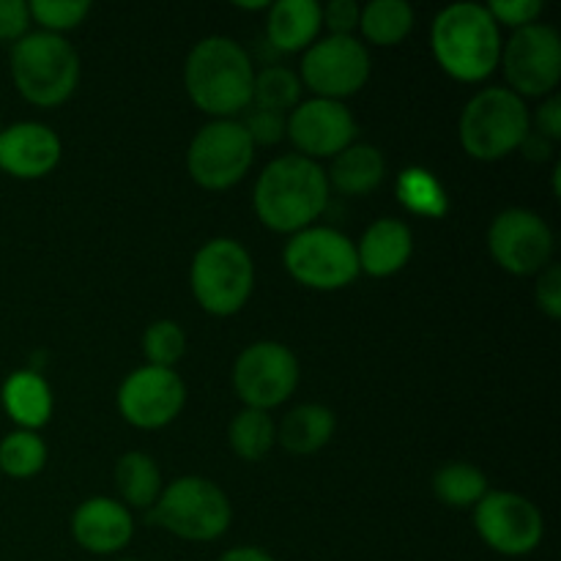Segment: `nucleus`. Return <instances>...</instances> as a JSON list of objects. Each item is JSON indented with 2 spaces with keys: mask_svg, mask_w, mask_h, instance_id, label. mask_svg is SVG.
<instances>
[{
  "mask_svg": "<svg viewBox=\"0 0 561 561\" xmlns=\"http://www.w3.org/2000/svg\"><path fill=\"white\" fill-rule=\"evenodd\" d=\"M11 80L25 102L58 107L80 82V55L58 33H27L11 47Z\"/></svg>",
  "mask_w": 561,
  "mask_h": 561,
  "instance_id": "nucleus-4",
  "label": "nucleus"
},
{
  "mask_svg": "<svg viewBox=\"0 0 561 561\" xmlns=\"http://www.w3.org/2000/svg\"><path fill=\"white\" fill-rule=\"evenodd\" d=\"M359 31L376 47H394L414 31V9L405 0H373L362 9Z\"/></svg>",
  "mask_w": 561,
  "mask_h": 561,
  "instance_id": "nucleus-26",
  "label": "nucleus"
},
{
  "mask_svg": "<svg viewBox=\"0 0 561 561\" xmlns=\"http://www.w3.org/2000/svg\"><path fill=\"white\" fill-rule=\"evenodd\" d=\"M142 354H146L148 365L151 367H164V370H173L186 354V334L170 318L162 321H153L151 327L142 334Z\"/></svg>",
  "mask_w": 561,
  "mask_h": 561,
  "instance_id": "nucleus-31",
  "label": "nucleus"
},
{
  "mask_svg": "<svg viewBox=\"0 0 561 561\" xmlns=\"http://www.w3.org/2000/svg\"><path fill=\"white\" fill-rule=\"evenodd\" d=\"M535 126L537 135H542L546 140H561V99L557 93H551V96L540 104V110L535 113Z\"/></svg>",
  "mask_w": 561,
  "mask_h": 561,
  "instance_id": "nucleus-38",
  "label": "nucleus"
},
{
  "mask_svg": "<svg viewBox=\"0 0 561 561\" xmlns=\"http://www.w3.org/2000/svg\"><path fill=\"white\" fill-rule=\"evenodd\" d=\"M31 22L25 0H0V42H20L27 36Z\"/></svg>",
  "mask_w": 561,
  "mask_h": 561,
  "instance_id": "nucleus-37",
  "label": "nucleus"
},
{
  "mask_svg": "<svg viewBox=\"0 0 561 561\" xmlns=\"http://www.w3.org/2000/svg\"><path fill=\"white\" fill-rule=\"evenodd\" d=\"M0 129H3V124H0Z\"/></svg>",
  "mask_w": 561,
  "mask_h": 561,
  "instance_id": "nucleus-42",
  "label": "nucleus"
},
{
  "mask_svg": "<svg viewBox=\"0 0 561 561\" xmlns=\"http://www.w3.org/2000/svg\"><path fill=\"white\" fill-rule=\"evenodd\" d=\"M290 277L310 290H340L359 277L356 244L334 228L299 230L283 250Z\"/></svg>",
  "mask_w": 561,
  "mask_h": 561,
  "instance_id": "nucleus-8",
  "label": "nucleus"
},
{
  "mask_svg": "<svg viewBox=\"0 0 561 561\" xmlns=\"http://www.w3.org/2000/svg\"><path fill=\"white\" fill-rule=\"evenodd\" d=\"M27 9H31V20H36L42 31L58 33V36L82 25L85 16L91 14L88 0H33L27 3Z\"/></svg>",
  "mask_w": 561,
  "mask_h": 561,
  "instance_id": "nucleus-32",
  "label": "nucleus"
},
{
  "mask_svg": "<svg viewBox=\"0 0 561 561\" xmlns=\"http://www.w3.org/2000/svg\"><path fill=\"white\" fill-rule=\"evenodd\" d=\"M60 137L38 121H20L0 129V170L14 179L33 181L53 173L60 162Z\"/></svg>",
  "mask_w": 561,
  "mask_h": 561,
  "instance_id": "nucleus-17",
  "label": "nucleus"
},
{
  "mask_svg": "<svg viewBox=\"0 0 561 561\" xmlns=\"http://www.w3.org/2000/svg\"><path fill=\"white\" fill-rule=\"evenodd\" d=\"M529 131V107L510 88H485L474 93L460 115V146L480 162L510 157L518 151Z\"/></svg>",
  "mask_w": 561,
  "mask_h": 561,
  "instance_id": "nucleus-5",
  "label": "nucleus"
},
{
  "mask_svg": "<svg viewBox=\"0 0 561 561\" xmlns=\"http://www.w3.org/2000/svg\"><path fill=\"white\" fill-rule=\"evenodd\" d=\"M334 431H337V420L332 409L321 403H301L279 422L277 438L290 455H316L332 442Z\"/></svg>",
  "mask_w": 561,
  "mask_h": 561,
  "instance_id": "nucleus-23",
  "label": "nucleus"
},
{
  "mask_svg": "<svg viewBox=\"0 0 561 561\" xmlns=\"http://www.w3.org/2000/svg\"><path fill=\"white\" fill-rule=\"evenodd\" d=\"M184 378L164 367H137L118 387V411L140 431H159L184 411Z\"/></svg>",
  "mask_w": 561,
  "mask_h": 561,
  "instance_id": "nucleus-15",
  "label": "nucleus"
},
{
  "mask_svg": "<svg viewBox=\"0 0 561 561\" xmlns=\"http://www.w3.org/2000/svg\"><path fill=\"white\" fill-rule=\"evenodd\" d=\"M370 69V53L359 38L327 36L305 49L299 80L316 93V99L343 102L365 88Z\"/></svg>",
  "mask_w": 561,
  "mask_h": 561,
  "instance_id": "nucleus-11",
  "label": "nucleus"
},
{
  "mask_svg": "<svg viewBox=\"0 0 561 561\" xmlns=\"http://www.w3.org/2000/svg\"><path fill=\"white\" fill-rule=\"evenodd\" d=\"M321 25L316 0H277L268 5L266 44L274 53H301L318 42Z\"/></svg>",
  "mask_w": 561,
  "mask_h": 561,
  "instance_id": "nucleus-20",
  "label": "nucleus"
},
{
  "mask_svg": "<svg viewBox=\"0 0 561 561\" xmlns=\"http://www.w3.org/2000/svg\"><path fill=\"white\" fill-rule=\"evenodd\" d=\"M394 195L405 211L425 219H442L449 211V195L427 168H405L394 181Z\"/></svg>",
  "mask_w": 561,
  "mask_h": 561,
  "instance_id": "nucleus-25",
  "label": "nucleus"
},
{
  "mask_svg": "<svg viewBox=\"0 0 561 561\" xmlns=\"http://www.w3.org/2000/svg\"><path fill=\"white\" fill-rule=\"evenodd\" d=\"M362 5L354 0H332L321 9V22L329 27V36H351L354 27H359Z\"/></svg>",
  "mask_w": 561,
  "mask_h": 561,
  "instance_id": "nucleus-36",
  "label": "nucleus"
},
{
  "mask_svg": "<svg viewBox=\"0 0 561 561\" xmlns=\"http://www.w3.org/2000/svg\"><path fill=\"white\" fill-rule=\"evenodd\" d=\"M241 126L247 129L250 140L255 146H274V142L285 140V126H288V115L268 113V110H250L247 118L241 121Z\"/></svg>",
  "mask_w": 561,
  "mask_h": 561,
  "instance_id": "nucleus-33",
  "label": "nucleus"
},
{
  "mask_svg": "<svg viewBox=\"0 0 561 561\" xmlns=\"http://www.w3.org/2000/svg\"><path fill=\"white\" fill-rule=\"evenodd\" d=\"M329 203L327 170L299 153H285L257 175L255 206L257 219L274 233H299L312 228Z\"/></svg>",
  "mask_w": 561,
  "mask_h": 561,
  "instance_id": "nucleus-1",
  "label": "nucleus"
},
{
  "mask_svg": "<svg viewBox=\"0 0 561 561\" xmlns=\"http://www.w3.org/2000/svg\"><path fill=\"white\" fill-rule=\"evenodd\" d=\"M115 488L126 510H151L162 493V471L146 453H126L115 463Z\"/></svg>",
  "mask_w": 561,
  "mask_h": 561,
  "instance_id": "nucleus-24",
  "label": "nucleus"
},
{
  "mask_svg": "<svg viewBox=\"0 0 561 561\" xmlns=\"http://www.w3.org/2000/svg\"><path fill=\"white\" fill-rule=\"evenodd\" d=\"M535 301L540 307V312H546L551 321H559L561 318V266L559 263H551L540 272L535 285Z\"/></svg>",
  "mask_w": 561,
  "mask_h": 561,
  "instance_id": "nucleus-35",
  "label": "nucleus"
},
{
  "mask_svg": "<svg viewBox=\"0 0 561 561\" xmlns=\"http://www.w3.org/2000/svg\"><path fill=\"white\" fill-rule=\"evenodd\" d=\"M301 85L299 75L288 66H266L255 75V85H252V102L255 107L268 110V113H290L299 104Z\"/></svg>",
  "mask_w": 561,
  "mask_h": 561,
  "instance_id": "nucleus-29",
  "label": "nucleus"
},
{
  "mask_svg": "<svg viewBox=\"0 0 561 561\" xmlns=\"http://www.w3.org/2000/svg\"><path fill=\"white\" fill-rule=\"evenodd\" d=\"M431 47L449 77L482 82L502 60V31L485 5L453 3L433 20Z\"/></svg>",
  "mask_w": 561,
  "mask_h": 561,
  "instance_id": "nucleus-3",
  "label": "nucleus"
},
{
  "mask_svg": "<svg viewBox=\"0 0 561 561\" xmlns=\"http://www.w3.org/2000/svg\"><path fill=\"white\" fill-rule=\"evenodd\" d=\"M190 285L203 310L219 318L236 316L255 288V263L241 241L219 236L195 252Z\"/></svg>",
  "mask_w": 561,
  "mask_h": 561,
  "instance_id": "nucleus-7",
  "label": "nucleus"
},
{
  "mask_svg": "<svg viewBox=\"0 0 561 561\" xmlns=\"http://www.w3.org/2000/svg\"><path fill=\"white\" fill-rule=\"evenodd\" d=\"M230 449L239 455L247 463H257L272 453L274 442H277V425H274L268 411L244 409L233 416L228 427Z\"/></svg>",
  "mask_w": 561,
  "mask_h": 561,
  "instance_id": "nucleus-27",
  "label": "nucleus"
},
{
  "mask_svg": "<svg viewBox=\"0 0 561 561\" xmlns=\"http://www.w3.org/2000/svg\"><path fill=\"white\" fill-rule=\"evenodd\" d=\"M0 403L9 420L20 425V431L36 433L53 416V389L42 373L27 367L5 378L0 389Z\"/></svg>",
  "mask_w": 561,
  "mask_h": 561,
  "instance_id": "nucleus-21",
  "label": "nucleus"
},
{
  "mask_svg": "<svg viewBox=\"0 0 561 561\" xmlns=\"http://www.w3.org/2000/svg\"><path fill=\"white\" fill-rule=\"evenodd\" d=\"M217 561H277V559H274L268 551H263V548L239 546V548H230V551H225Z\"/></svg>",
  "mask_w": 561,
  "mask_h": 561,
  "instance_id": "nucleus-40",
  "label": "nucleus"
},
{
  "mask_svg": "<svg viewBox=\"0 0 561 561\" xmlns=\"http://www.w3.org/2000/svg\"><path fill=\"white\" fill-rule=\"evenodd\" d=\"M148 518L181 540L211 542L228 531L233 507L217 482L190 474L162 488Z\"/></svg>",
  "mask_w": 561,
  "mask_h": 561,
  "instance_id": "nucleus-6",
  "label": "nucleus"
},
{
  "mask_svg": "<svg viewBox=\"0 0 561 561\" xmlns=\"http://www.w3.org/2000/svg\"><path fill=\"white\" fill-rule=\"evenodd\" d=\"M504 75H507L510 91L524 96H551L561 80V38L557 27L531 22L518 27L502 44Z\"/></svg>",
  "mask_w": 561,
  "mask_h": 561,
  "instance_id": "nucleus-12",
  "label": "nucleus"
},
{
  "mask_svg": "<svg viewBox=\"0 0 561 561\" xmlns=\"http://www.w3.org/2000/svg\"><path fill=\"white\" fill-rule=\"evenodd\" d=\"M255 66L250 53L228 36H206L190 49L184 88L197 110L214 121L233 118L252 104Z\"/></svg>",
  "mask_w": 561,
  "mask_h": 561,
  "instance_id": "nucleus-2",
  "label": "nucleus"
},
{
  "mask_svg": "<svg viewBox=\"0 0 561 561\" xmlns=\"http://www.w3.org/2000/svg\"><path fill=\"white\" fill-rule=\"evenodd\" d=\"M285 137H290V142L299 148V157L312 159V162L327 157L334 159L354 142L356 118L343 102L310 99L290 110Z\"/></svg>",
  "mask_w": 561,
  "mask_h": 561,
  "instance_id": "nucleus-16",
  "label": "nucleus"
},
{
  "mask_svg": "<svg viewBox=\"0 0 561 561\" xmlns=\"http://www.w3.org/2000/svg\"><path fill=\"white\" fill-rule=\"evenodd\" d=\"M474 529L491 551L502 557H526L537 551L546 520L537 504L513 491H488L474 507Z\"/></svg>",
  "mask_w": 561,
  "mask_h": 561,
  "instance_id": "nucleus-13",
  "label": "nucleus"
},
{
  "mask_svg": "<svg viewBox=\"0 0 561 561\" xmlns=\"http://www.w3.org/2000/svg\"><path fill=\"white\" fill-rule=\"evenodd\" d=\"M255 162V142L241 121L219 118L203 126L186 151V170L203 190L222 192L239 184Z\"/></svg>",
  "mask_w": 561,
  "mask_h": 561,
  "instance_id": "nucleus-9",
  "label": "nucleus"
},
{
  "mask_svg": "<svg viewBox=\"0 0 561 561\" xmlns=\"http://www.w3.org/2000/svg\"><path fill=\"white\" fill-rule=\"evenodd\" d=\"M387 175V159L370 142H351L345 151L334 157L332 170L327 173L329 190H337L340 195L359 197L370 195Z\"/></svg>",
  "mask_w": 561,
  "mask_h": 561,
  "instance_id": "nucleus-22",
  "label": "nucleus"
},
{
  "mask_svg": "<svg viewBox=\"0 0 561 561\" xmlns=\"http://www.w3.org/2000/svg\"><path fill=\"white\" fill-rule=\"evenodd\" d=\"M553 230L540 214L529 208H507L488 228V250L491 257L510 274L529 277L551 266Z\"/></svg>",
  "mask_w": 561,
  "mask_h": 561,
  "instance_id": "nucleus-14",
  "label": "nucleus"
},
{
  "mask_svg": "<svg viewBox=\"0 0 561 561\" xmlns=\"http://www.w3.org/2000/svg\"><path fill=\"white\" fill-rule=\"evenodd\" d=\"M433 493L447 507H477L488 493V477L471 463H447L433 477Z\"/></svg>",
  "mask_w": 561,
  "mask_h": 561,
  "instance_id": "nucleus-28",
  "label": "nucleus"
},
{
  "mask_svg": "<svg viewBox=\"0 0 561 561\" xmlns=\"http://www.w3.org/2000/svg\"><path fill=\"white\" fill-rule=\"evenodd\" d=\"M411 252H414V233L409 225L383 217L365 230L356 244V261L359 272L383 279L398 274L411 261Z\"/></svg>",
  "mask_w": 561,
  "mask_h": 561,
  "instance_id": "nucleus-19",
  "label": "nucleus"
},
{
  "mask_svg": "<svg viewBox=\"0 0 561 561\" xmlns=\"http://www.w3.org/2000/svg\"><path fill=\"white\" fill-rule=\"evenodd\" d=\"M299 359L274 340L247 345L233 365V389L247 409L272 411L290 400L299 387Z\"/></svg>",
  "mask_w": 561,
  "mask_h": 561,
  "instance_id": "nucleus-10",
  "label": "nucleus"
},
{
  "mask_svg": "<svg viewBox=\"0 0 561 561\" xmlns=\"http://www.w3.org/2000/svg\"><path fill=\"white\" fill-rule=\"evenodd\" d=\"M131 535H135V520L118 499H88L71 515L75 542L96 557L118 553L121 548L129 546Z\"/></svg>",
  "mask_w": 561,
  "mask_h": 561,
  "instance_id": "nucleus-18",
  "label": "nucleus"
},
{
  "mask_svg": "<svg viewBox=\"0 0 561 561\" xmlns=\"http://www.w3.org/2000/svg\"><path fill=\"white\" fill-rule=\"evenodd\" d=\"M118 561H140V559H118Z\"/></svg>",
  "mask_w": 561,
  "mask_h": 561,
  "instance_id": "nucleus-41",
  "label": "nucleus"
},
{
  "mask_svg": "<svg viewBox=\"0 0 561 561\" xmlns=\"http://www.w3.org/2000/svg\"><path fill=\"white\" fill-rule=\"evenodd\" d=\"M553 146H557V142L546 140V137L537 135V131H529L526 140L520 142V151H524L529 159H535V162H548L553 153Z\"/></svg>",
  "mask_w": 561,
  "mask_h": 561,
  "instance_id": "nucleus-39",
  "label": "nucleus"
},
{
  "mask_svg": "<svg viewBox=\"0 0 561 561\" xmlns=\"http://www.w3.org/2000/svg\"><path fill=\"white\" fill-rule=\"evenodd\" d=\"M47 466V444L33 431H14L0 442V474L31 480Z\"/></svg>",
  "mask_w": 561,
  "mask_h": 561,
  "instance_id": "nucleus-30",
  "label": "nucleus"
},
{
  "mask_svg": "<svg viewBox=\"0 0 561 561\" xmlns=\"http://www.w3.org/2000/svg\"><path fill=\"white\" fill-rule=\"evenodd\" d=\"M491 11V16L496 20V25H507V27H526L531 22H537V16L542 14L546 5L540 0H493V3L485 5Z\"/></svg>",
  "mask_w": 561,
  "mask_h": 561,
  "instance_id": "nucleus-34",
  "label": "nucleus"
}]
</instances>
